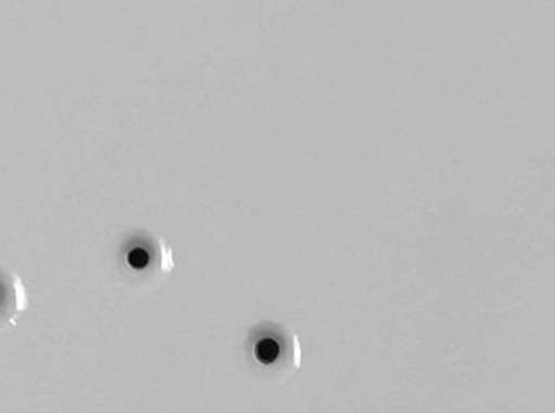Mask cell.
Here are the masks:
<instances>
[{
    "label": "cell",
    "mask_w": 555,
    "mask_h": 413,
    "mask_svg": "<svg viewBox=\"0 0 555 413\" xmlns=\"http://www.w3.org/2000/svg\"><path fill=\"white\" fill-rule=\"evenodd\" d=\"M122 255L131 273L143 278L168 274L175 268L173 250L156 234L131 236L124 245Z\"/></svg>",
    "instance_id": "cell-1"
},
{
    "label": "cell",
    "mask_w": 555,
    "mask_h": 413,
    "mask_svg": "<svg viewBox=\"0 0 555 413\" xmlns=\"http://www.w3.org/2000/svg\"><path fill=\"white\" fill-rule=\"evenodd\" d=\"M254 359L264 369L281 371V369L299 367L301 348L298 337L291 331L278 325L260 327L255 331L251 344Z\"/></svg>",
    "instance_id": "cell-2"
},
{
    "label": "cell",
    "mask_w": 555,
    "mask_h": 413,
    "mask_svg": "<svg viewBox=\"0 0 555 413\" xmlns=\"http://www.w3.org/2000/svg\"><path fill=\"white\" fill-rule=\"evenodd\" d=\"M26 310H28V294L22 279L0 270V327L15 325L20 315Z\"/></svg>",
    "instance_id": "cell-3"
}]
</instances>
